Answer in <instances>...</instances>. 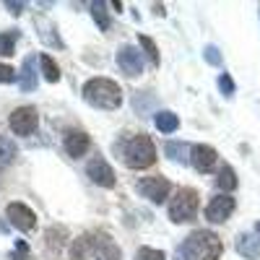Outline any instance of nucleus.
<instances>
[{
  "label": "nucleus",
  "mask_w": 260,
  "mask_h": 260,
  "mask_svg": "<svg viewBox=\"0 0 260 260\" xmlns=\"http://www.w3.org/2000/svg\"><path fill=\"white\" fill-rule=\"evenodd\" d=\"M237 185H240V180H237V172L232 169V164H221L219 167V175H216V187H219L224 195L234 192Z\"/></svg>",
  "instance_id": "obj_19"
},
{
  "label": "nucleus",
  "mask_w": 260,
  "mask_h": 260,
  "mask_svg": "<svg viewBox=\"0 0 260 260\" xmlns=\"http://www.w3.org/2000/svg\"><path fill=\"white\" fill-rule=\"evenodd\" d=\"M71 242V232L65 224H50L45 229V237H42V250H45V257L50 260H60L65 245Z\"/></svg>",
  "instance_id": "obj_6"
},
{
  "label": "nucleus",
  "mask_w": 260,
  "mask_h": 260,
  "mask_svg": "<svg viewBox=\"0 0 260 260\" xmlns=\"http://www.w3.org/2000/svg\"><path fill=\"white\" fill-rule=\"evenodd\" d=\"M198 208H201V192L185 185V187H177L175 195L169 198L167 213L172 224H190L198 216Z\"/></svg>",
  "instance_id": "obj_4"
},
{
  "label": "nucleus",
  "mask_w": 260,
  "mask_h": 260,
  "mask_svg": "<svg viewBox=\"0 0 260 260\" xmlns=\"http://www.w3.org/2000/svg\"><path fill=\"white\" fill-rule=\"evenodd\" d=\"M154 125H156V130H161V133H177L180 130V117L175 112H169V110H161V112H156Z\"/></svg>",
  "instance_id": "obj_22"
},
{
  "label": "nucleus",
  "mask_w": 260,
  "mask_h": 260,
  "mask_svg": "<svg viewBox=\"0 0 260 260\" xmlns=\"http://www.w3.org/2000/svg\"><path fill=\"white\" fill-rule=\"evenodd\" d=\"M68 255L71 260H86L89 255H94V232H83L76 240H71Z\"/></svg>",
  "instance_id": "obj_15"
},
{
  "label": "nucleus",
  "mask_w": 260,
  "mask_h": 260,
  "mask_svg": "<svg viewBox=\"0 0 260 260\" xmlns=\"http://www.w3.org/2000/svg\"><path fill=\"white\" fill-rule=\"evenodd\" d=\"M190 148L192 146H187L185 141H167L164 143V154H167V159H172V161H190Z\"/></svg>",
  "instance_id": "obj_20"
},
{
  "label": "nucleus",
  "mask_w": 260,
  "mask_h": 260,
  "mask_svg": "<svg viewBox=\"0 0 260 260\" xmlns=\"http://www.w3.org/2000/svg\"><path fill=\"white\" fill-rule=\"evenodd\" d=\"M255 232H257V234H260V221H257V224H255Z\"/></svg>",
  "instance_id": "obj_34"
},
{
  "label": "nucleus",
  "mask_w": 260,
  "mask_h": 260,
  "mask_svg": "<svg viewBox=\"0 0 260 260\" xmlns=\"http://www.w3.org/2000/svg\"><path fill=\"white\" fill-rule=\"evenodd\" d=\"M18 39H21V31H18V29L0 31V55H3V57L16 55V42H18Z\"/></svg>",
  "instance_id": "obj_23"
},
{
  "label": "nucleus",
  "mask_w": 260,
  "mask_h": 260,
  "mask_svg": "<svg viewBox=\"0 0 260 260\" xmlns=\"http://www.w3.org/2000/svg\"><path fill=\"white\" fill-rule=\"evenodd\" d=\"M86 177L99 187H115V169L110 167L102 154H96L89 164H86Z\"/></svg>",
  "instance_id": "obj_11"
},
{
  "label": "nucleus",
  "mask_w": 260,
  "mask_h": 260,
  "mask_svg": "<svg viewBox=\"0 0 260 260\" xmlns=\"http://www.w3.org/2000/svg\"><path fill=\"white\" fill-rule=\"evenodd\" d=\"M34 26H37V31H39V37L47 42V45H52V47H65V42L60 39V34H57V29H55V24L52 21H47V18H34Z\"/></svg>",
  "instance_id": "obj_18"
},
{
  "label": "nucleus",
  "mask_w": 260,
  "mask_h": 260,
  "mask_svg": "<svg viewBox=\"0 0 260 260\" xmlns=\"http://www.w3.org/2000/svg\"><path fill=\"white\" fill-rule=\"evenodd\" d=\"M16 156H18V148H16L13 138H8V136H0V172L8 169V167L16 161Z\"/></svg>",
  "instance_id": "obj_21"
},
{
  "label": "nucleus",
  "mask_w": 260,
  "mask_h": 260,
  "mask_svg": "<svg viewBox=\"0 0 260 260\" xmlns=\"http://www.w3.org/2000/svg\"><path fill=\"white\" fill-rule=\"evenodd\" d=\"M94 257L96 260H122V250L112 240L110 232L94 229Z\"/></svg>",
  "instance_id": "obj_13"
},
{
  "label": "nucleus",
  "mask_w": 260,
  "mask_h": 260,
  "mask_svg": "<svg viewBox=\"0 0 260 260\" xmlns=\"http://www.w3.org/2000/svg\"><path fill=\"white\" fill-rule=\"evenodd\" d=\"M81 94H83L86 104L96 107V110H107V112L120 110V104H122V89L112 78H104V76L89 78L83 83Z\"/></svg>",
  "instance_id": "obj_3"
},
{
  "label": "nucleus",
  "mask_w": 260,
  "mask_h": 260,
  "mask_svg": "<svg viewBox=\"0 0 260 260\" xmlns=\"http://www.w3.org/2000/svg\"><path fill=\"white\" fill-rule=\"evenodd\" d=\"M117 65H120V71L127 78H138L143 73V55H141V50L133 47V45H122L117 50Z\"/></svg>",
  "instance_id": "obj_12"
},
{
  "label": "nucleus",
  "mask_w": 260,
  "mask_h": 260,
  "mask_svg": "<svg viewBox=\"0 0 260 260\" xmlns=\"http://www.w3.org/2000/svg\"><path fill=\"white\" fill-rule=\"evenodd\" d=\"M138 45H141V50L148 55V60H151V65H154V68H159V47H156V42L151 39V37H146V34H141L138 37Z\"/></svg>",
  "instance_id": "obj_25"
},
{
  "label": "nucleus",
  "mask_w": 260,
  "mask_h": 260,
  "mask_svg": "<svg viewBox=\"0 0 260 260\" xmlns=\"http://www.w3.org/2000/svg\"><path fill=\"white\" fill-rule=\"evenodd\" d=\"M234 208H237V201L232 198V195L219 192V195H213V198L208 201V206H206V219H208L211 224H224V221H229V216L234 213Z\"/></svg>",
  "instance_id": "obj_10"
},
{
  "label": "nucleus",
  "mask_w": 260,
  "mask_h": 260,
  "mask_svg": "<svg viewBox=\"0 0 260 260\" xmlns=\"http://www.w3.org/2000/svg\"><path fill=\"white\" fill-rule=\"evenodd\" d=\"M8 125H11V130L16 136H31V133H37V127H39L37 107H31V104L16 107V110L11 112V117H8Z\"/></svg>",
  "instance_id": "obj_7"
},
{
  "label": "nucleus",
  "mask_w": 260,
  "mask_h": 260,
  "mask_svg": "<svg viewBox=\"0 0 260 260\" xmlns=\"http://www.w3.org/2000/svg\"><path fill=\"white\" fill-rule=\"evenodd\" d=\"M91 18L96 21V26L102 31H107V29L112 26V18H110V13H107V6L104 3H91Z\"/></svg>",
  "instance_id": "obj_26"
},
{
  "label": "nucleus",
  "mask_w": 260,
  "mask_h": 260,
  "mask_svg": "<svg viewBox=\"0 0 260 260\" xmlns=\"http://www.w3.org/2000/svg\"><path fill=\"white\" fill-rule=\"evenodd\" d=\"M18 86H21V91H26V94L37 89V57L34 55H29L24 62H21Z\"/></svg>",
  "instance_id": "obj_16"
},
{
  "label": "nucleus",
  "mask_w": 260,
  "mask_h": 260,
  "mask_svg": "<svg viewBox=\"0 0 260 260\" xmlns=\"http://www.w3.org/2000/svg\"><path fill=\"white\" fill-rule=\"evenodd\" d=\"M115 151L122 156L127 169L141 172V169H148L156 164V146L148 133H136V136L125 133V138L120 143H115Z\"/></svg>",
  "instance_id": "obj_1"
},
{
  "label": "nucleus",
  "mask_w": 260,
  "mask_h": 260,
  "mask_svg": "<svg viewBox=\"0 0 260 260\" xmlns=\"http://www.w3.org/2000/svg\"><path fill=\"white\" fill-rule=\"evenodd\" d=\"M16 81V68H11V65H6V62H0V83H13Z\"/></svg>",
  "instance_id": "obj_31"
},
{
  "label": "nucleus",
  "mask_w": 260,
  "mask_h": 260,
  "mask_svg": "<svg viewBox=\"0 0 260 260\" xmlns=\"http://www.w3.org/2000/svg\"><path fill=\"white\" fill-rule=\"evenodd\" d=\"M39 65H42V76H45V81L50 83H57L60 81V65L50 57V55H39Z\"/></svg>",
  "instance_id": "obj_24"
},
{
  "label": "nucleus",
  "mask_w": 260,
  "mask_h": 260,
  "mask_svg": "<svg viewBox=\"0 0 260 260\" xmlns=\"http://www.w3.org/2000/svg\"><path fill=\"white\" fill-rule=\"evenodd\" d=\"M203 57H206L208 65H216V68L221 65V52H219V47H213V45H208V47L203 50Z\"/></svg>",
  "instance_id": "obj_30"
},
{
  "label": "nucleus",
  "mask_w": 260,
  "mask_h": 260,
  "mask_svg": "<svg viewBox=\"0 0 260 260\" xmlns=\"http://www.w3.org/2000/svg\"><path fill=\"white\" fill-rule=\"evenodd\" d=\"M216 83H219V91L226 96V99H232L234 96V91H237V86H234V81H232V76L229 73H221L219 76V81H216Z\"/></svg>",
  "instance_id": "obj_28"
},
{
  "label": "nucleus",
  "mask_w": 260,
  "mask_h": 260,
  "mask_svg": "<svg viewBox=\"0 0 260 260\" xmlns=\"http://www.w3.org/2000/svg\"><path fill=\"white\" fill-rule=\"evenodd\" d=\"M8 260H37V257L31 255V250L24 240H16V247L8 252Z\"/></svg>",
  "instance_id": "obj_27"
},
{
  "label": "nucleus",
  "mask_w": 260,
  "mask_h": 260,
  "mask_svg": "<svg viewBox=\"0 0 260 260\" xmlns=\"http://www.w3.org/2000/svg\"><path fill=\"white\" fill-rule=\"evenodd\" d=\"M154 13H156V16H164V6L156 3V6H154Z\"/></svg>",
  "instance_id": "obj_33"
},
{
  "label": "nucleus",
  "mask_w": 260,
  "mask_h": 260,
  "mask_svg": "<svg viewBox=\"0 0 260 260\" xmlns=\"http://www.w3.org/2000/svg\"><path fill=\"white\" fill-rule=\"evenodd\" d=\"M6 8H8V13L21 16V13H24V8H26V3H13V0H6Z\"/></svg>",
  "instance_id": "obj_32"
},
{
  "label": "nucleus",
  "mask_w": 260,
  "mask_h": 260,
  "mask_svg": "<svg viewBox=\"0 0 260 260\" xmlns=\"http://www.w3.org/2000/svg\"><path fill=\"white\" fill-rule=\"evenodd\" d=\"M62 148L65 154L73 156V159H81L91 151V136L86 133V130H68L62 138Z\"/></svg>",
  "instance_id": "obj_14"
},
{
  "label": "nucleus",
  "mask_w": 260,
  "mask_h": 260,
  "mask_svg": "<svg viewBox=\"0 0 260 260\" xmlns=\"http://www.w3.org/2000/svg\"><path fill=\"white\" fill-rule=\"evenodd\" d=\"M257 11H260V8H257Z\"/></svg>",
  "instance_id": "obj_35"
},
{
  "label": "nucleus",
  "mask_w": 260,
  "mask_h": 260,
  "mask_svg": "<svg viewBox=\"0 0 260 260\" xmlns=\"http://www.w3.org/2000/svg\"><path fill=\"white\" fill-rule=\"evenodd\" d=\"M177 255L180 260H219L224 255V242L211 229H195L185 237Z\"/></svg>",
  "instance_id": "obj_2"
},
{
  "label": "nucleus",
  "mask_w": 260,
  "mask_h": 260,
  "mask_svg": "<svg viewBox=\"0 0 260 260\" xmlns=\"http://www.w3.org/2000/svg\"><path fill=\"white\" fill-rule=\"evenodd\" d=\"M6 219L18 232H34L37 229V213L26 203H18V201L16 203H8L6 206Z\"/></svg>",
  "instance_id": "obj_9"
},
{
  "label": "nucleus",
  "mask_w": 260,
  "mask_h": 260,
  "mask_svg": "<svg viewBox=\"0 0 260 260\" xmlns=\"http://www.w3.org/2000/svg\"><path fill=\"white\" fill-rule=\"evenodd\" d=\"M136 260H167V255L156 247H141L136 252Z\"/></svg>",
  "instance_id": "obj_29"
},
{
  "label": "nucleus",
  "mask_w": 260,
  "mask_h": 260,
  "mask_svg": "<svg viewBox=\"0 0 260 260\" xmlns=\"http://www.w3.org/2000/svg\"><path fill=\"white\" fill-rule=\"evenodd\" d=\"M234 247H237V252H240L242 257H247V260H260V240H255V237L247 234V232H242L240 237H237Z\"/></svg>",
  "instance_id": "obj_17"
},
{
  "label": "nucleus",
  "mask_w": 260,
  "mask_h": 260,
  "mask_svg": "<svg viewBox=\"0 0 260 260\" xmlns=\"http://www.w3.org/2000/svg\"><path fill=\"white\" fill-rule=\"evenodd\" d=\"M190 164L198 175H211L219 167V151L208 143H195L190 148Z\"/></svg>",
  "instance_id": "obj_8"
},
{
  "label": "nucleus",
  "mask_w": 260,
  "mask_h": 260,
  "mask_svg": "<svg viewBox=\"0 0 260 260\" xmlns=\"http://www.w3.org/2000/svg\"><path fill=\"white\" fill-rule=\"evenodd\" d=\"M136 190L143 195V198H148L151 203L161 206L169 198V192H172V182L164 175H148V177H141L136 182Z\"/></svg>",
  "instance_id": "obj_5"
}]
</instances>
